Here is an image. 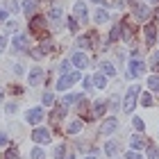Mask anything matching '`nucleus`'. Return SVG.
<instances>
[{"label":"nucleus","instance_id":"nucleus-12","mask_svg":"<svg viewBox=\"0 0 159 159\" xmlns=\"http://www.w3.org/2000/svg\"><path fill=\"white\" fill-rule=\"evenodd\" d=\"M98 70H100V73H105V75H116V68H114L111 61H100L98 64Z\"/></svg>","mask_w":159,"mask_h":159},{"label":"nucleus","instance_id":"nucleus-35","mask_svg":"<svg viewBox=\"0 0 159 159\" xmlns=\"http://www.w3.org/2000/svg\"><path fill=\"white\" fill-rule=\"evenodd\" d=\"M68 30L70 32H77V18H70L68 20Z\"/></svg>","mask_w":159,"mask_h":159},{"label":"nucleus","instance_id":"nucleus-19","mask_svg":"<svg viewBox=\"0 0 159 159\" xmlns=\"http://www.w3.org/2000/svg\"><path fill=\"white\" fill-rule=\"evenodd\" d=\"M37 0H25V2H23V11H25V16H30V14L34 11V9H37Z\"/></svg>","mask_w":159,"mask_h":159},{"label":"nucleus","instance_id":"nucleus-17","mask_svg":"<svg viewBox=\"0 0 159 159\" xmlns=\"http://www.w3.org/2000/svg\"><path fill=\"white\" fill-rule=\"evenodd\" d=\"M82 127H84L82 120H73V123L66 127V132H68V134H77V132H82Z\"/></svg>","mask_w":159,"mask_h":159},{"label":"nucleus","instance_id":"nucleus-40","mask_svg":"<svg viewBox=\"0 0 159 159\" xmlns=\"http://www.w3.org/2000/svg\"><path fill=\"white\" fill-rule=\"evenodd\" d=\"M0 146H7V134L0 132Z\"/></svg>","mask_w":159,"mask_h":159},{"label":"nucleus","instance_id":"nucleus-20","mask_svg":"<svg viewBox=\"0 0 159 159\" xmlns=\"http://www.w3.org/2000/svg\"><path fill=\"white\" fill-rule=\"evenodd\" d=\"M146 148V139L143 136H132V150H143Z\"/></svg>","mask_w":159,"mask_h":159},{"label":"nucleus","instance_id":"nucleus-21","mask_svg":"<svg viewBox=\"0 0 159 159\" xmlns=\"http://www.w3.org/2000/svg\"><path fill=\"white\" fill-rule=\"evenodd\" d=\"M93 84H96L98 89H105V86H107V77H105V73H96V77H93Z\"/></svg>","mask_w":159,"mask_h":159},{"label":"nucleus","instance_id":"nucleus-33","mask_svg":"<svg viewBox=\"0 0 159 159\" xmlns=\"http://www.w3.org/2000/svg\"><path fill=\"white\" fill-rule=\"evenodd\" d=\"M141 105H143V107H150V105H152V96H150V93H146V96L141 98Z\"/></svg>","mask_w":159,"mask_h":159},{"label":"nucleus","instance_id":"nucleus-41","mask_svg":"<svg viewBox=\"0 0 159 159\" xmlns=\"http://www.w3.org/2000/svg\"><path fill=\"white\" fill-rule=\"evenodd\" d=\"M7 111H9V114H14V111H16V105H14V102H9V105H7Z\"/></svg>","mask_w":159,"mask_h":159},{"label":"nucleus","instance_id":"nucleus-45","mask_svg":"<svg viewBox=\"0 0 159 159\" xmlns=\"http://www.w3.org/2000/svg\"><path fill=\"white\" fill-rule=\"evenodd\" d=\"M84 159H96V157H84Z\"/></svg>","mask_w":159,"mask_h":159},{"label":"nucleus","instance_id":"nucleus-11","mask_svg":"<svg viewBox=\"0 0 159 159\" xmlns=\"http://www.w3.org/2000/svg\"><path fill=\"white\" fill-rule=\"evenodd\" d=\"M25 48H27V37L25 34H16V37H14V50L20 52V50H25Z\"/></svg>","mask_w":159,"mask_h":159},{"label":"nucleus","instance_id":"nucleus-10","mask_svg":"<svg viewBox=\"0 0 159 159\" xmlns=\"http://www.w3.org/2000/svg\"><path fill=\"white\" fill-rule=\"evenodd\" d=\"M61 16H64L61 5H59V2H55V5H52V9H50V14H48V18H50V20H55V23H59Z\"/></svg>","mask_w":159,"mask_h":159},{"label":"nucleus","instance_id":"nucleus-7","mask_svg":"<svg viewBox=\"0 0 159 159\" xmlns=\"http://www.w3.org/2000/svg\"><path fill=\"white\" fill-rule=\"evenodd\" d=\"M27 123H32V125H37V123H41V118H43V109H39V107H34V109H30L27 111Z\"/></svg>","mask_w":159,"mask_h":159},{"label":"nucleus","instance_id":"nucleus-5","mask_svg":"<svg viewBox=\"0 0 159 159\" xmlns=\"http://www.w3.org/2000/svg\"><path fill=\"white\" fill-rule=\"evenodd\" d=\"M32 139L37 141V143H48V141H50V132H48L46 127H37V129L32 132Z\"/></svg>","mask_w":159,"mask_h":159},{"label":"nucleus","instance_id":"nucleus-38","mask_svg":"<svg viewBox=\"0 0 159 159\" xmlns=\"http://www.w3.org/2000/svg\"><path fill=\"white\" fill-rule=\"evenodd\" d=\"M68 68H70V64H68V61H61V66H59V70H61V75H64V73H66V70H68Z\"/></svg>","mask_w":159,"mask_h":159},{"label":"nucleus","instance_id":"nucleus-32","mask_svg":"<svg viewBox=\"0 0 159 159\" xmlns=\"http://www.w3.org/2000/svg\"><path fill=\"white\" fill-rule=\"evenodd\" d=\"M64 155H66V146H57V148H55V157L61 159Z\"/></svg>","mask_w":159,"mask_h":159},{"label":"nucleus","instance_id":"nucleus-1","mask_svg":"<svg viewBox=\"0 0 159 159\" xmlns=\"http://www.w3.org/2000/svg\"><path fill=\"white\" fill-rule=\"evenodd\" d=\"M139 93H141V89H139L136 84L127 89V93H125V102H123V109H125L127 114H129V111H134V107H136V100H139Z\"/></svg>","mask_w":159,"mask_h":159},{"label":"nucleus","instance_id":"nucleus-44","mask_svg":"<svg viewBox=\"0 0 159 159\" xmlns=\"http://www.w3.org/2000/svg\"><path fill=\"white\" fill-rule=\"evenodd\" d=\"M0 100H2V89H0Z\"/></svg>","mask_w":159,"mask_h":159},{"label":"nucleus","instance_id":"nucleus-39","mask_svg":"<svg viewBox=\"0 0 159 159\" xmlns=\"http://www.w3.org/2000/svg\"><path fill=\"white\" fill-rule=\"evenodd\" d=\"M127 159H141V155H139V152H134V150H132V152H127Z\"/></svg>","mask_w":159,"mask_h":159},{"label":"nucleus","instance_id":"nucleus-26","mask_svg":"<svg viewBox=\"0 0 159 159\" xmlns=\"http://www.w3.org/2000/svg\"><path fill=\"white\" fill-rule=\"evenodd\" d=\"M5 159H18V148L16 146H9L5 152Z\"/></svg>","mask_w":159,"mask_h":159},{"label":"nucleus","instance_id":"nucleus-34","mask_svg":"<svg viewBox=\"0 0 159 159\" xmlns=\"http://www.w3.org/2000/svg\"><path fill=\"white\" fill-rule=\"evenodd\" d=\"M5 50H7V37H5V34H0V55H2Z\"/></svg>","mask_w":159,"mask_h":159},{"label":"nucleus","instance_id":"nucleus-8","mask_svg":"<svg viewBox=\"0 0 159 159\" xmlns=\"http://www.w3.org/2000/svg\"><path fill=\"white\" fill-rule=\"evenodd\" d=\"M64 116H66V107H64V105H59V107H57V109H55L52 114H50V125H57V123H59Z\"/></svg>","mask_w":159,"mask_h":159},{"label":"nucleus","instance_id":"nucleus-13","mask_svg":"<svg viewBox=\"0 0 159 159\" xmlns=\"http://www.w3.org/2000/svg\"><path fill=\"white\" fill-rule=\"evenodd\" d=\"M134 14H136V18H139V20H148L150 18V9H148V7H143V5H136L134 7Z\"/></svg>","mask_w":159,"mask_h":159},{"label":"nucleus","instance_id":"nucleus-30","mask_svg":"<svg viewBox=\"0 0 159 159\" xmlns=\"http://www.w3.org/2000/svg\"><path fill=\"white\" fill-rule=\"evenodd\" d=\"M32 159H46V152H43L41 148H34L32 150Z\"/></svg>","mask_w":159,"mask_h":159},{"label":"nucleus","instance_id":"nucleus-25","mask_svg":"<svg viewBox=\"0 0 159 159\" xmlns=\"http://www.w3.org/2000/svg\"><path fill=\"white\" fill-rule=\"evenodd\" d=\"M105 109H107V102H102V100L96 102V105H93V116H102Z\"/></svg>","mask_w":159,"mask_h":159},{"label":"nucleus","instance_id":"nucleus-3","mask_svg":"<svg viewBox=\"0 0 159 159\" xmlns=\"http://www.w3.org/2000/svg\"><path fill=\"white\" fill-rule=\"evenodd\" d=\"M43 30H46V18H43V16H34V18L30 20V32H32V34H39V37L43 39V37H48Z\"/></svg>","mask_w":159,"mask_h":159},{"label":"nucleus","instance_id":"nucleus-42","mask_svg":"<svg viewBox=\"0 0 159 159\" xmlns=\"http://www.w3.org/2000/svg\"><path fill=\"white\" fill-rule=\"evenodd\" d=\"M5 18H7V11H5V9H0V20H5Z\"/></svg>","mask_w":159,"mask_h":159},{"label":"nucleus","instance_id":"nucleus-18","mask_svg":"<svg viewBox=\"0 0 159 159\" xmlns=\"http://www.w3.org/2000/svg\"><path fill=\"white\" fill-rule=\"evenodd\" d=\"M143 32H146V41H148V43H152V41L157 39V30H155V25H146V30H143Z\"/></svg>","mask_w":159,"mask_h":159},{"label":"nucleus","instance_id":"nucleus-9","mask_svg":"<svg viewBox=\"0 0 159 159\" xmlns=\"http://www.w3.org/2000/svg\"><path fill=\"white\" fill-rule=\"evenodd\" d=\"M27 82H30L32 86L41 84V82H43V70H41V68H32V70H30V77H27Z\"/></svg>","mask_w":159,"mask_h":159},{"label":"nucleus","instance_id":"nucleus-31","mask_svg":"<svg viewBox=\"0 0 159 159\" xmlns=\"http://www.w3.org/2000/svg\"><path fill=\"white\" fill-rule=\"evenodd\" d=\"M52 102H55V96H52V93H50V91L43 93V105L48 107V105H52Z\"/></svg>","mask_w":159,"mask_h":159},{"label":"nucleus","instance_id":"nucleus-16","mask_svg":"<svg viewBox=\"0 0 159 159\" xmlns=\"http://www.w3.org/2000/svg\"><path fill=\"white\" fill-rule=\"evenodd\" d=\"M82 100V96L80 93H70V96H64V100H61V105L64 107H70V105H75V102H80Z\"/></svg>","mask_w":159,"mask_h":159},{"label":"nucleus","instance_id":"nucleus-36","mask_svg":"<svg viewBox=\"0 0 159 159\" xmlns=\"http://www.w3.org/2000/svg\"><path fill=\"white\" fill-rule=\"evenodd\" d=\"M32 57H34V59H41V57H43V48H34L32 50Z\"/></svg>","mask_w":159,"mask_h":159},{"label":"nucleus","instance_id":"nucleus-24","mask_svg":"<svg viewBox=\"0 0 159 159\" xmlns=\"http://www.w3.org/2000/svg\"><path fill=\"white\" fill-rule=\"evenodd\" d=\"M120 34H123V23H118V25H114V27H111L109 39H111V41H116V39H120Z\"/></svg>","mask_w":159,"mask_h":159},{"label":"nucleus","instance_id":"nucleus-28","mask_svg":"<svg viewBox=\"0 0 159 159\" xmlns=\"http://www.w3.org/2000/svg\"><path fill=\"white\" fill-rule=\"evenodd\" d=\"M132 127L136 129V132H143V129H146V127H143V120H141L139 116H134V118H132Z\"/></svg>","mask_w":159,"mask_h":159},{"label":"nucleus","instance_id":"nucleus-37","mask_svg":"<svg viewBox=\"0 0 159 159\" xmlns=\"http://www.w3.org/2000/svg\"><path fill=\"white\" fill-rule=\"evenodd\" d=\"M152 70H159V52H155L152 57Z\"/></svg>","mask_w":159,"mask_h":159},{"label":"nucleus","instance_id":"nucleus-43","mask_svg":"<svg viewBox=\"0 0 159 159\" xmlns=\"http://www.w3.org/2000/svg\"><path fill=\"white\" fill-rule=\"evenodd\" d=\"M93 2H96V5H98V2H100V5H105V2H107V0H93Z\"/></svg>","mask_w":159,"mask_h":159},{"label":"nucleus","instance_id":"nucleus-2","mask_svg":"<svg viewBox=\"0 0 159 159\" xmlns=\"http://www.w3.org/2000/svg\"><path fill=\"white\" fill-rule=\"evenodd\" d=\"M82 77V73H64L59 80H57V91H66V89H70L77 80Z\"/></svg>","mask_w":159,"mask_h":159},{"label":"nucleus","instance_id":"nucleus-6","mask_svg":"<svg viewBox=\"0 0 159 159\" xmlns=\"http://www.w3.org/2000/svg\"><path fill=\"white\" fill-rule=\"evenodd\" d=\"M116 129H118V120H116V116H111V118H107L102 123L100 132H102V134H111V132H116Z\"/></svg>","mask_w":159,"mask_h":159},{"label":"nucleus","instance_id":"nucleus-23","mask_svg":"<svg viewBox=\"0 0 159 159\" xmlns=\"http://www.w3.org/2000/svg\"><path fill=\"white\" fill-rule=\"evenodd\" d=\"M107 18H109V16H107L105 9H96V11H93V20H96V23H105Z\"/></svg>","mask_w":159,"mask_h":159},{"label":"nucleus","instance_id":"nucleus-14","mask_svg":"<svg viewBox=\"0 0 159 159\" xmlns=\"http://www.w3.org/2000/svg\"><path fill=\"white\" fill-rule=\"evenodd\" d=\"M73 64H75L77 68H86V66H89V59H86V55L75 52V55H73Z\"/></svg>","mask_w":159,"mask_h":159},{"label":"nucleus","instance_id":"nucleus-4","mask_svg":"<svg viewBox=\"0 0 159 159\" xmlns=\"http://www.w3.org/2000/svg\"><path fill=\"white\" fill-rule=\"evenodd\" d=\"M143 70H146V64L139 61V59H132V61H129V73H127V77H139Z\"/></svg>","mask_w":159,"mask_h":159},{"label":"nucleus","instance_id":"nucleus-27","mask_svg":"<svg viewBox=\"0 0 159 159\" xmlns=\"http://www.w3.org/2000/svg\"><path fill=\"white\" fill-rule=\"evenodd\" d=\"M132 37H134V30H132V27H129V25H125V23H123V37H120V39L129 41Z\"/></svg>","mask_w":159,"mask_h":159},{"label":"nucleus","instance_id":"nucleus-29","mask_svg":"<svg viewBox=\"0 0 159 159\" xmlns=\"http://www.w3.org/2000/svg\"><path fill=\"white\" fill-rule=\"evenodd\" d=\"M148 86L152 91H159V77L157 75H152V77H148Z\"/></svg>","mask_w":159,"mask_h":159},{"label":"nucleus","instance_id":"nucleus-22","mask_svg":"<svg viewBox=\"0 0 159 159\" xmlns=\"http://www.w3.org/2000/svg\"><path fill=\"white\" fill-rule=\"evenodd\" d=\"M105 152L109 157H116L118 155V143L116 141H109V143H107V148H105Z\"/></svg>","mask_w":159,"mask_h":159},{"label":"nucleus","instance_id":"nucleus-46","mask_svg":"<svg viewBox=\"0 0 159 159\" xmlns=\"http://www.w3.org/2000/svg\"><path fill=\"white\" fill-rule=\"evenodd\" d=\"M152 2H157V0H152Z\"/></svg>","mask_w":159,"mask_h":159},{"label":"nucleus","instance_id":"nucleus-15","mask_svg":"<svg viewBox=\"0 0 159 159\" xmlns=\"http://www.w3.org/2000/svg\"><path fill=\"white\" fill-rule=\"evenodd\" d=\"M73 11H75V18H80V20H86V7H84V2H75Z\"/></svg>","mask_w":159,"mask_h":159},{"label":"nucleus","instance_id":"nucleus-47","mask_svg":"<svg viewBox=\"0 0 159 159\" xmlns=\"http://www.w3.org/2000/svg\"><path fill=\"white\" fill-rule=\"evenodd\" d=\"M68 159H73V157H68Z\"/></svg>","mask_w":159,"mask_h":159}]
</instances>
